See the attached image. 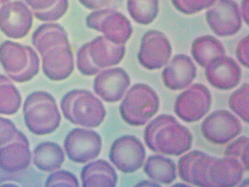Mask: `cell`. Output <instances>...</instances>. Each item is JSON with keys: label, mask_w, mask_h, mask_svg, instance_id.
<instances>
[{"label": "cell", "mask_w": 249, "mask_h": 187, "mask_svg": "<svg viewBox=\"0 0 249 187\" xmlns=\"http://www.w3.org/2000/svg\"><path fill=\"white\" fill-rule=\"evenodd\" d=\"M171 54L170 42L163 33L151 30L145 34L139 53L143 67L150 70L159 69L167 63Z\"/></svg>", "instance_id": "cell-10"}, {"label": "cell", "mask_w": 249, "mask_h": 187, "mask_svg": "<svg viewBox=\"0 0 249 187\" xmlns=\"http://www.w3.org/2000/svg\"><path fill=\"white\" fill-rule=\"evenodd\" d=\"M205 74L208 82L221 90H229L240 82L241 69L232 58L224 56L212 60L205 67Z\"/></svg>", "instance_id": "cell-11"}, {"label": "cell", "mask_w": 249, "mask_h": 187, "mask_svg": "<svg viewBox=\"0 0 249 187\" xmlns=\"http://www.w3.org/2000/svg\"><path fill=\"white\" fill-rule=\"evenodd\" d=\"M135 18L140 23L147 24L156 18L159 11L158 0H143L136 6Z\"/></svg>", "instance_id": "cell-21"}, {"label": "cell", "mask_w": 249, "mask_h": 187, "mask_svg": "<svg viewBox=\"0 0 249 187\" xmlns=\"http://www.w3.org/2000/svg\"><path fill=\"white\" fill-rule=\"evenodd\" d=\"M144 171L152 181L163 185L172 183L177 178L176 166L170 158L161 155H152L148 157Z\"/></svg>", "instance_id": "cell-16"}, {"label": "cell", "mask_w": 249, "mask_h": 187, "mask_svg": "<svg viewBox=\"0 0 249 187\" xmlns=\"http://www.w3.org/2000/svg\"><path fill=\"white\" fill-rule=\"evenodd\" d=\"M60 107L66 119L87 128L99 126L106 115L102 102L85 90H75L66 94L61 99Z\"/></svg>", "instance_id": "cell-3"}, {"label": "cell", "mask_w": 249, "mask_h": 187, "mask_svg": "<svg viewBox=\"0 0 249 187\" xmlns=\"http://www.w3.org/2000/svg\"><path fill=\"white\" fill-rule=\"evenodd\" d=\"M82 186L115 187L118 176L113 167L107 161L100 159L85 165L80 174Z\"/></svg>", "instance_id": "cell-15"}, {"label": "cell", "mask_w": 249, "mask_h": 187, "mask_svg": "<svg viewBox=\"0 0 249 187\" xmlns=\"http://www.w3.org/2000/svg\"><path fill=\"white\" fill-rule=\"evenodd\" d=\"M35 156L38 168L48 172L59 169L65 161V154L61 147L52 142L39 145L36 148Z\"/></svg>", "instance_id": "cell-18"}, {"label": "cell", "mask_w": 249, "mask_h": 187, "mask_svg": "<svg viewBox=\"0 0 249 187\" xmlns=\"http://www.w3.org/2000/svg\"><path fill=\"white\" fill-rule=\"evenodd\" d=\"M206 13L208 24L213 32L221 37L232 36L242 27V16L233 0H218Z\"/></svg>", "instance_id": "cell-8"}, {"label": "cell", "mask_w": 249, "mask_h": 187, "mask_svg": "<svg viewBox=\"0 0 249 187\" xmlns=\"http://www.w3.org/2000/svg\"><path fill=\"white\" fill-rule=\"evenodd\" d=\"M197 69L192 59L184 54L174 56L162 72L164 85L172 91L188 87L196 76Z\"/></svg>", "instance_id": "cell-12"}, {"label": "cell", "mask_w": 249, "mask_h": 187, "mask_svg": "<svg viewBox=\"0 0 249 187\" xmlns=\"http://www.w3.org/2000/svg\"><path fill=\"white\" fill-rule=\"evenodd\" d=\"M160 99L156 92L144 84H136L128 91L120 105L123 119L134 126L146 124L158 112Z\"/></svg>", "instance_id": "cell-4"}, {"label": "cell", "mask_w": 249, "mask_h": 187, "mask_svg": "<svg viewBox=\"0 0 249 187\" xmlns=\"http://www.w3.org/2000/svg\"><path fill=\"white\" fill-rule=\"evenodd\" d=\"M146 150L142 142L136 137L125 135L116 139L109 153L110 161L121 171L133 173L142 166Z\"/></svg>", "instance_id": "cell-6"}, {"label": "cell", "mask_w": 249, "mask_h": 187, "mask_svg": "<svg viewBox=\"0 0 249 187\" xmlns=\"http://www.w3.org/2000/svg\"><path fill=\"white\" fill-rule=\"evenodd\" d=\"M180 178L198 187H232L242 180L244 169L237 160L217 158L195 150L181 157L178 162Z\"/></svg>", "instance_id": "cell-1"}, {"label": "cell", "mask_w": 249, "mask_h": 187, "mask_svg": "<svg viewBox=\"0 0 249 187\" xmlns=\"http://www.w3.org/2000/svg\"><path fill=\"white\" fill-rule=\"evenodd\" d=\"M160 185L158 183L152 181L144 180L139 183L136 186H160Z\"/></svg>", "instance_id": "cell-26"}, {"label": "cell", "mask_w": 249, "mask_h": 187, "mask_svg": "<svg viewBox=\"0 0 249 187\" xmlns=\"http://www.w3.org/2000/svg\"><path fill=\"white\" fill-rule=\"evenodd\" d=\"M130 84L128 76L122 72H108L101 74L95 80V93L107 102L120 100Z\"/></svg>", "instance_id": "cell-14"}, {"label": "cell", "mask_w": 249, "mask_h": 187, "mask_svg": "<svg viewBox=\"0 0 249 187\" xmlns=\"http://www.w3.org/2000/svg\"><path fill=\"white\" fill-rule=\"evenodd\" d=\"M144 139L152 151L167 155L178 156L188 151L193 143L191 131L173 115L161 114L146 126Z\"/></svg>", "instance_id": "cell-2"}, {"label": "cell", "mask_w": 249, "mask_h": 187, "mask_svg": "<svg viewBox=\"0 0 249 187\" xmlns=\"http://www.w3.org/2000/svg\"><path fill=\"white\" fill-rule=\"evenodd\" d=\"M211 104L212 96L208 88L203 84L196 83L177 96L174 111L184 122H194L209 111Z\"/></svg>", "instance_id": "cell-5"}, {"label": "cell", "mask_w": 249, "mask_h": 187, "mask_svg": "<svg viewBox=\"0 0 249 187\" xmlns=\"http://www.w3.org/2000/svg\"><path fill=\"white\" fill-rule=\"evenodd\" d=\"M46 186L79 187V182L76 176L65 170L55 171L48 178Z\"/></svg>", "instance_id": "cell-23"}, {"label": "cell", "mask_w": 249, "mask_h": 187, "mask_svg": "<svg viewBox=\"0 0 249 187\" xmlns=\"http://www.w3.org/2000/svg\"><path fill=\"white\" fill-rule=\"evenodd\" d=\"M202 133L208 141L216 145H224L237 137L242 127L239 119L225 110L212 112L203 121Z\"/></svg>", "instance_id": "cell-9"}, {"label": "cell", "mask_w": 249, "mask_h": 187, "mask_svg": "<svg viewBox=\"0 0 249 187\" xmlns=\"http://www.w3.org/2000/svg\"><path fill=\"white\" fill-rule=\"evenodd\" d=\"M249 138L242 136L229 144L224 151L225 157L238 161L244 170H249Z\"/></svg>", "instance_id": "cell-20"}, {"label": "cell", "mask_w": 249, "mask_h": 187, "mask_svg": "<svg viewBox=\"0 0 249 187\" xmlns=\"http://www.w3.org/2000/svg\"><path fill=\"white\" fill-rule=\"evenodd\" d=\"M249 0H243L241 6L242 16L247 24L249 23Z\"/></svg>", "instance_id": "cell-25"}, {"label": "cell", "mask_w": 249, "mask_h": 187, "mask_svg": "<svg viewBox=\"0 0 249 187\" xmlns=\"http://www.w3.org/2000/svg\"><path fill=\"white\" fill-rule=\"evenodd\" d=\"M35 133H51L59 127L61 115L54 98L47 93L40 94L33 106Z\"/></svg>", "instance_id": "cell-13"}, {"label": "cell", "mask_w": 249, "mask_h": 187, "mask_svg": "<svg viewBox=\"0 0 249 187\" xmlns=\"http://www.w3.org/2000/svg\"><path fill=\"white\" fill-rule=\"evenodd\" d=\"M102 146V138L96 131L75 128L66 136L64 147L68 158L77 163H85L97 158Z\"/></svg>", "instance_id": "cell-7"}, {"label": "cell", "mask_w": 249, "mask_h": 187, "mask_svg": "<svg viewBox=\"0 0 249 187\" xmlns=\"http://www.w3.org/2000/svg\"><path fill=\"white\" fill-rule=\"evenodd\" d=\"M191 53L195 61L200 66L205 68L213 59L224 56L225 49L216 38L211 35H204L194 40Z\"/></svg>", "instance_id": "cell-17"}, {"label": "cell", "mask_w": 249, "mask_h": 187, "mask_svg": "<svg viewBox=\"0 0 249 187\" xmlns=\"http://www.w3.org/2000/svg\"><path fill=\"white\" fill-rule=\"evenodd\" d=\"M216 0H172L175 7L186 15L198 13L212 6Z\"/></svg>", "instance_id": "cell-22"}, {"label": "cell", "mask_w": 249, "mask_h": 187, "mask_svg": "<svg viewBox=\"0 0 249 187\" xmlns=\"http://www.w3.org/2000/svg\"><path fill=\"white\" fill-rule=\"evenodd\" d=\"M236 57L245 67L249 66V38L247 36L238 43L236 50Z\"/></svg>", "instance_id": "cell-24"}, {"label": "cell", "mask_w": 249, "mask_h": 187, "mask_svg": "<svg viewBox=\"0 0 249 187\" xmlns=\"http://www.w3.org/2000/svg\"><path fill=\"white\" fill-rule=\"evenodd\" d=\"M249 90L248 83L234 91L230 96L229 106L246 123L249 122Z\"/></svg>", "instance_id": "cell-19"}]
</instances>
